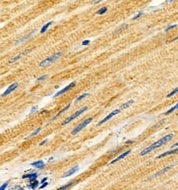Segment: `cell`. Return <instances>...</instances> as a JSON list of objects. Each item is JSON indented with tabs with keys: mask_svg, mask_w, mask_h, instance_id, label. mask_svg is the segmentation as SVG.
<instances>
[{
	"mask_svg": "<svg viewBox=\"0 0 178 190\" xmlns=\"http://www.w3.org/2000/svg\"><path fill=\"white\" fill-rule=\"evenodd\" d=\"M173 136H174L173 134H167V135H166V136H164L163 138L160 139L158 140V141H157V142L154 143V144H151V145L149 146V147H148V148H146L145 149H144L143 151L140 152V156L146 155V154H148L149 152L154 151V149H156V148H159V147H161L162 145L165 144L166 143H167L168 141L171 140L173 138Z\"/></svg>",
	"mask_w": 178,
	"mask_h": 190,
	"instance_id": "obj_1",
	"label": "cell"
},
{
	"mask_svg": "<svg viewBox=\"0 0 178 190\" xmlns=\"http://www.w3.org/2000/svg\"><path fill=\"white\" fill-rule=\"evenodd\" d=\"M62 55H63V52H56V53L54 54L53 56H51V57L46 58V59H44L43 61L39 63V67H47V66L50 65L51 63H53V62H54L55 61H57V60H58L60 57H62Z\"/></svg>",
	"mask_w": 178,
	"mask_h": 190,
	"instance_id": "obj_2",
	"label": "cell"
},
{
	"mask_svg": "<svg viewBox=\"0 0 178 190\" xmlns=\"http://www.w3.org/2000/svg\"><path fill=\"white\" fill-rule=\"evenodd\" d=\"M92 120H93L92 118H88V119L85 120L83 122H81L80 125H77V126L72 131H71V134L75 135V134H78L81 130H82V129H84V128H86L87 125H88L89 124H90V122L92 121Z\"/></svg>",
	"mask_w": 178,
	"mask_h": 190,
	"instance_id": "obj_3",
	"label": "cell"
},
{
	"mask_svg": "<svg viewBox=\"0 0 178 190\" xmlns=\"http://www.w3.org/2000/svg\"><path fill=\"white\" fill-rule=\"evenodd\" d=\"M86 110H87V107H84V108H82L81 109H80V110H79V111H77L76 112H75V113H74L73 115H71V116H70V117H68L67 119H66L65 120H64V121L62 122V125H67V123H69L70 121H71V120H73L74 119H75V118H76L77 116H80V115L82 114L83 112H86Z\"/></svg>",
	"mask_w": 178,
	"mask_h": 190,
	"instance_id": "obj_4",
	"label": "cell"
},
{
	"mask_svg": "<svg viewBox=\"0 0 178 190\" xmlns=\"http://www.w3.org/2000/svg\"><path fill=\"white\" fill-rule=\"evenodd\" d=\"M121 112V109H117V110H114L113 112H112L110 114L108 115V116H107L106 117L104 118V119H103L101 120V121H99L98 123V125H101L102 124H103V123H105V122H107L108 120H110L113 116H114L115 115H117V114H119Z\"/></svg>",
	"mask_w": 178,
	"mask_h": 190,
	"instance_id": "obj_5",
	"label": "cell"
},
{
	"mask_svg": "<svg viewBox=\"0 0 178 190\" xmlns=\"http://www.w3.org/2000/svg\"><path fill=\"white\" fill-rule=\"evenodd\" d=\"M76 81L71 82L70 84H68L67 87H65V88H64V89H62V90H60V91H59V92H58V93H56L55 94H54V97H58V96L62 95V93H66V92L69 91L70 89H72V88L74 87V86L76 85Z\"/></svg>",
	"mask_w": 178,
	"mask_h": 190,
	"instance_id": "obj_6",
	"label": "cell"
},
{
	"mask_svg": "<svg viewBox=\"0 0 178 190\" xmlns=\"http://www.w3.org/2000/svg\"><path fill=\"white\" fill-rule=\"evenodd\" d=\"M17 87H18V84H17V83H13V84H11V85L9 86V87L6 89V91H5L4 93H3V94H2V97H6V96L8 95L9 93H12L13 90L16 89Z\"/></svg>",
	"mask_w": 178,
	"mask_h": 190,
	"instance_id": "obj_7",
	"label": "cell"
},
{
	"mask_svg": "<svg viewBox=\"0 0 178 190\" xmlns=\"http://www.w3.org/2000/svg\"><path fill=\"white\" fill-rule=\"evenodd\" d=\"M77 170H79V165H76V166L72 167L71 169H70L69 170L67 171L66 173H64L62 175V178H66V177H69V176L72 175L73 174H75Z\"/></svg>",
	"mask_w": 178,
	"mask_h": 190,
	"instance_id": "obj_8",
	"label": "cell"
},
{
	"mask_svg": "<svg viewBox=\"0 0 178 190\" xmlns=\"http://www.w3.org/2000/svg\"><path fill=\"white\" fill-rule=\"evenodd\" d=\"M130 152H131V150H128V151H126V152H123V153L122 154V155H120L118 157H117V158L115 159V160H113V161H112V162L110 163V164H114V163H116V162H117V161H120V160L123 159V158H124V157H126L127 155H129V154L130 153Z\"/></svg>",
	"mask_w": 178,
	"mask_h": 190,
	"instance_id": "obj_9",
	"label": "cell"
},
{
	"mask_svg": "<svg viewBox=\"0 0 178 190\" xmlns=\"http://www.w3.org/2000/svg\"><path fill=\"white\" fill-rule=\"evenodd\" d=\"M177 152H178V148H175V149L170 150V151H167V152H164V153L161 154V155H159V156H158V157H157V158H158V159L162 158V157H166V156L171 155V154H174V153H177Z\"/></svg>",
	"mask_w": 178,
	"mask_h": 190,
	"instance_id": "obj_10",
	"label": "cell"
},
{
	"mask_svg": "<svg viewBox=\"0 0 178 190\" xmlns=\"http://www.w3.org/2000/svg\"><path fill=\"white\" fill-rule=\"evenodd\" d=\"M173 165H169V166L165 167V168H164V169H162V170H161L160 171H158V173H156V174H155L154 175V178H155V177H158V176H160L161 175H162V174H164V173H166L167 171H168L169 170H171L172 167H173Z\"/></svg>",
	"mask_w": 178,
	"mask_h": 190,
	"instance_id": "obj_11",
	"label": "cell"
},
{
	"mask_svg": "<svg viewBox=\"0 0 178 190\" xmlns=\"http://www.w3.org/2000/svg\"><path fill=\"white\" fill-rule=\"evenodd\" d=\"M27 52H29V50H27V51H26V52H22V53H20V54H18L17 56H16V57H12V59L10 60V61L8 62L9 63H13V62H16L17 60L19 59H21L23 56L25 55V54H26L27 53Z\"/></svg>",
	"mask_w": 178,
	"mask_h": 190,
	"instance_id": "obj_12",
	"label": "cell"
},
{
	"mask_svg": "<svg viewBox=\"0 0 178 190\" xmlns=\"http://www.w3.org/2000/svg\"><path fill=\"white\" fill-rule=\"evenodd\" d=\"M31 165H33V166L36 167V168H38V169H41V168H43V167L44 166V164H43V162L42 161H35V162L31 163Z\"/></svg>",
	"mask_w": 178,
	"mask_h": 190,
	"instance_id": "obj_13",
	"label": "cell"
},
{
	"mask_svg": "<svg viewBox=\"0 0 178 190\" xmlns=\"http://www.w3.org/2000/svg\"><path fill=\"white\" fill-rule=\"evenodd\" d=\"M134 103V100L133 99H131V100H130V101H128L127 103H124L123 105H122L121 106V110H123V109H126V108H129L130 106H131L132 104Z\"/></svg>",
	"mask_w": 178,
	"mask_h": 190,
	"instance_id": "obj_14",
	"label": "cell"
},
{
	"mask_svg": "<svg viewBox=\"0 0 178 190\" xmlns=\"http://www.w3.org/2000/svg\"><path fill=\"white\" fill-rule=\"evenodd\" d=\"M38 184H39V182L37 180H35H35H31V185H29L28 187L31 188L32 189H35L38 186Z\"/></svg>",
	"mask_w": 178,
	"mask_h": 190,
	"instance_id": "obj_15",
	"label": "cell"
},
{
	"mask_svg": "<svg viewBox=\"0 0 178 190\" xmlns=\"http://www.w3.org/2000/svg\"><path fill=\"white\" fill-rule=\"evenodd\" d=\"M53 23H54V21H50V22H48V23H47V24H45V25L42 27V29L40 30V33H41V34H43V33H44V32L46 31L47 30H48V28H49L51 25H52Z\"/></svg>",
	"mask_w": 178,
	"mask_h": 190,
	"instance_id": "obj_16",
	"label": "cell"
},
{
	"mask_svg": "<svg viewBox=\"0 0 178 190\" xmlns=\"http://www.w3.org/2000/svg\"><path fill=\"white\" fill-rule=\"evenodd\" d=\"M38 176V175L36 173H34V174H31V175H23L22 176V178L23 179H30V180H35V179H36V177Z\"/></svg>",
	"mask_w": 178,
	"mask_h": 190,
	"instance_id": "obj_17",
	"label": "cell"
},
{
	"mask_svg": "<svg viewBox=\"0 0 178 190\" xmlns=\"http://www.w3.org/2000/svg\"><path fill=\"white\" fill-rule=\"evenodd\" d=\"M32 34H33V32H32L31 34H29V35H27V36H26V37H24V38H22V39H20V40H18V41H16V43H15V44H21V43H22L23 41H26V39H29L30 37L32 35Z\"/></svg>",
	"mask_w": 178,
	"mask_h": 190,
	"instance_id": "obj_18",
	"label": "cell"
},
{
	"mask_svg": "<svg viewBox=\"0 0 178 190\" xmlns=\"http://www.w3.org/2000/svg\"><path fill=\"white\" fill-rule=\"evenodd\" d=\"M177 109H178V103H177V105H175V106H174V107H172V108L171 109H169V110H168L167 112H165V113H164V114H165V115H168V114L172 113V112H173L175 110H177Z\"/></svg>",
	"mask_w": 178,
	"mask_h": 190,
	"instance_id": "obj_19",
	"label": "cell"
},
{
	"mask_svg": "<svg viewBox=\"0 0 178 190\" xmlns=\"http://www.w3.org/2000/svg\"><path fill=\"white\" fill-rule=\"evenodd\" d=\"M107 10H108V7H103L100 8L99 10L98 11V12H97V14H98V15H102V14H103V13H105L106 12H107Z\"/></svg>",
	"mask_w": 178,
	"mask_h": 190,
	"instance_id": "obj_20",
	"label": "cell"
},
{
	"mask_svg": "<svg viewBox=\"0 0 178 190\" xmlns=\"http://www.w3.org/2000/svg\"><path fill=\"white\" fill-rule=\"evenodd\" d=\"M87 96H89V93H84V94H82L81 96H80V97L78 98H76V100L75 101V103H78V102H80L81 100H82L83 98H86Z\"/></svg>",
	"mask_w": 178,
	"mask_h": 190,
	"instance_id": "obj_21",
	"label": "cell"
},
{
	"mask_svg": "<svg viewBox=\"0 0 178 190\" xmlns=\"http://www.w3.org/2000/svg\"><path fill=\"white\" fill-rule=\"evenodd\" d=\"M177 92H178V87L176 88V89H174V90H172V91L170 93H168V94L167 95V98H171L172 96H173L174 94H175V93H177Z\"/></svg>",
	"mask_w": 178,
	"mask_h": 190,
	"instance_id": "obj_22",
	"label": "cell"
},
{
	"mask_svg": "<svg viewBox=\"0 0 178 190\" xmlns=\"http://www.w3.org/2000/svg\"><path fill=\"white\" fill-rule=\"evenodd\" d=\"M70 106H71V105H70V104H69V105H67V107H66V108H64L63 109H62V110H61V111H60V112H59V113H58V115H57V116H56V117H55V118H57V117H58V116H60V115H61V114L62 113V112H65V111H66V110H67V109L70 108Z\"/></svg>",
	"mask_w": 178,
	"mask_h": 190,
	"instance_id": "obj_23",
	"label": "cell"
},
{
	"mask_svg": "<svg viewBox=\"0 0 178 190\" xmlns=\"http://www.w3.org/2000/svg\"><path fill=\"white\" fill-rule=\"evenodd\" d=\"M40 130H41V127L38 128V129H35V131H34V132H33V133H32L31 135H30V136H29V138H31V137H33V136H34V135H35V134H38V133H39V131H40Z\"/></svg>",
	"mask_w": 178,
	"mask_h": 190,
	"instance_id": "obj_24",
	"label": "cell"
},
{
	"mask_svg": "<svg viewBox=\"0 0 178 190\" xmlns=\"http://www.w3.org/2000/svg\"><path fill=\"white\" fill-rule=\"evenodd\" d=\"M37 109H38V107H37V106H34L33 108H32L31 111V112H30V114H29V115H32L33 113H35V111H36Z\"/></svg>",
	"mask_w": 178,
	"mask_h": 190,
	"instance_id": "obj_25",
	"label": "cell"
},
{
	"mask_svg": "<svg viewBox=\"0 0 178 190\" xmlns=\"http://www.w3.org/2000/svg\"><path fill=\"white\" fill-rule=\"evenodd\" d=\"M142 14H143V12H140L137 15H136V16H135L133 18H132V20H136V19H137V18H139Z\"/></svg>",
	"mask_w": 178,
	"mask_h": 190,
	"instance_id": "obj_26",
	"label": "cell"
},
{
	"mask_svg": "<svg viewBox=\"0 0 178 190\" xmlns=\"http://www.w3.org/2000/svg\"><path fill=\"white\" fill-rule=\"evenodd\" d=\"M72 184L73 183H70V184H67V185H65V186H62V187L59 188V189H67V188H68V187H70V186L72 185Z\"/></svg>",
	"mask_w": 178,
	"mask_h": 190,
	"instance_id": "obj_27",
	"label": "cell"
},
{
	"mask_svg": "<svg viewBox=\"0 0 178 190\" xmlns=\"http://www.w3.org/2000/svg\"><path fill=\"white\" fill-rule=\"evenodd\" d=\"M90 41L89 40V39H87V40L83 41V42H82V45H83V46H86V45L90 44Z\"/></svg>",
	"mask_w": 178,
	"mask_h": 190,
	"instance_id": "obj_28",
	"label": "cell"
},
{
	"mask_svg": "<svg viewBox=\"0 0 178 190\" xmlns=\"http://www.w3.org/2000/svg\"><path fill=\"white\" fill-rule=\"evenodd\" d=\"M176 26H177V25H173V26H168V27H167L166 29H165V31H170V30H171V29H173V28H175Z\"/></svg>",
	"mask_w": 178,
	"mask_h": 190,
	"instance_id": "obj_29",
	"label": "cell"
},
{
	"mask_svg": "<svg viewBox=\"0 0 178 190\" xmlns=\"http://www.w3.org/2000/svg\"><path fill=\"white\" fill-rule=\"evenodd\" d=\"M46 78H48V76H47V75H45V76H41V77H39V78H38L37 80H45V79Z\"/></svg>",
	"mask_w": 178,
	"mask_h": 190,
	"instance_id": "obj_30",
	"label": "cell"
},
{
	"mask_svg": "<svg viewBox=\"0 0 178 190\" xmlns=\"http://www.w3.org/2000/svg\"><path fill=\"white\" fill-rule=\"evenodd\" d=\"M7 184H8V183H7H7H5L4 184H3V185H2V186H1V188H0V189H1V190H3V189H6V188H7Z\"/></svg>",
	"mask_w": 178,
	"mask_h": 190,
	"instance_id": "obj_31",
	"label": "cell"
},
{
	"mask_svg": "<svg viewBox=\"0 0 178 190\" xmlns=\"http://www.w3.org/2000/svg\"><path fill=\"white\" fill-rule=\"evenodd\" d=\"M101 1H103V0H94V1L92 2V3H93V4H97V3H100Z\"/></svg>",
	"mask_w": 178,
	"mask_h": 190,
	"instance_id": "obj_32",
	"label": "cell"
},
{
	"mask_svg": "<svg viewBox=\"0 0 178 190\" xmlns=\"http://www.w3.org/2000/svg\"><path fill=\"white\" fill-rule=\"evenodd\" d=\"M47 185H48V183H46V182H45L44 184H43V185H41L40 187H39V189H43V188H45Z\"/></svg>",
	"mask_w": 178,
	"mask_h": 190,
	"instance_id": "obj_33",
	"label": "cell"
},
{
	"mask_svg": "<svg viewBox=\"0 0 178 190\" xmlns=\"http://www.w3.org/2000/svg\"><path fill=\"white\" fill-rule=\"evenodd\" d=\"M13 189H14V190H16V189H21V190H22V188L20 187V186H15V187L13 188Z\"/></svg>",
	"mask_w": 178,
	"mask_h": 190,
	"instance_id": "obj_34",
	"label": "cell"
},
{
	"mask_svg": "<svg viewBox=\"0 0 178 190\" xmlns=\"http://www.w3.org/2000/svg\"><path fill=\"white\" fill-rule=\"evenodd\" d=\"M47 142H48V139H45L44 141H43V142H42V143H40V144H39V145H40V146H43V144H46V143H47Z\"/></svg>",
	"mask_w": 178,
	"mask_h": 190,
	"instance_id": "obj_35",
	"label": "cell"
},
{
	"mask_svg": "<svg viewBox=\"0 0 178 190\" xmlns=\"http://www.w3.org/2000/svg\"><path fill=\"white\" fill-rule=\"evenodd\" d=\"M177 146H178V142L176 143V144H174V145H172V148H175V147H177Z\"/></svg>",
	"mask_w": 178,
	"mask_h": 190,
	"instance_id": "obj_36",
	"label": "cell"
},
{
	"mask_svg": "<svg viewBox=\"0 0 178 190\" xmlns=\"http://www.w3.org/2000/svg\"><path fill=\"white\" fill-rule=\"evenodd\" d=\"M46 180H47V177H45V178L42 180V183L43 184V182H45V181H46Z\"/></svg>",
	"mask_w": 178,
	"mask_h": 190,
	"instance_id": "obj_37",
	"label": "cell"
},
{
	"mask_svg": "<svg viewBox=\"0 0 178 190\" xmlns=\"http://www.w3.org/2000/svg\"><path fill=\"white\" fill-rule=\"evenodd\" d=\"M168 2H172V1H173V0H167Z\"/></svg>",
	"mask_w": 178,
	"mask_h": 190,
	"instance_id": "obj_38",
	"label": "cell"
}]
</instances>
